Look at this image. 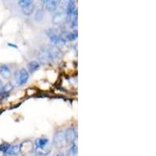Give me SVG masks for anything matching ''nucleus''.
I'll list each match as a JSON object with an SVG mask.
<instances>
[{
    "instance_id": "f257e3e1",
    "label": "nucleus",
    "mask_w": 156,
    "mask_h": 156,
    "mask_svg": "<svg viewBox=\"0 0 156 156\" xmlns=\"http://www.w3.org/2000/svg\"><path fill=\"white\" fill-rule=\"evenodd\" d=\"M35 145L39 154H48L51 151V149L48 147V140L44 137L37 138L35 140Z\"/></svg>"
},
{
    "instance_id": "f03ea898",
    "label": "nucleus",
    "mask_w": 156,
    "mask_h": 156,
    "mask_svg": "<svg viewBox=\"0 0 156 156\" xmlns=\"http://www.w3.org/2000/svg\"><path fill=\"white\" fill-rule=\"evenodd\" d=\"M46 33L51 42L54 43L55 45H62V44H65V40L63 37L54 29H48Z\"/></svg>"
},
{
    "instance_id": "7ed1b4c3",
    "label": "nucleus",
    "mask_w": 156,
    "mask_h": 156,
    "mask_svg": "<svg viewBox=\"0 0 156 156\" xmlns=\"http://www.w3.org/2000/svg\"><path fill=\"white\" fill-rule=\"evenodd\" d=\"M16 79L20 85H23V84L27 83L29 79V73L27 72V69L23 68V69L16 71Z\"/></svg>"
},
{
    "instance_id": "20e7f679",
    "label": "nucleus",
    "mask_w": 156,
    "mask_h": 156,
    "mask_svg": "<svg viewBox=\"0 0 156 156\" xmlns=\"http://www.w3.org/2000/svg\"><path fill=\"white\" fill-rule=\"evenodd\" d=\"M66 140L64 137V133L62 131H57L53 137V144L57 148H62L65 145Z\"/></svg>"
},
{
    "instance_id": "39448f33",
    "label": "nucleus",
    "mask_w": 156,
    "mask_h": 156,
    "mask_svg": "<svg viewBox=\"0 0 156 156\" xmlns=\"http://www.w3.org/2000/svg\"><path fill=\"white\" fill-rule=\"evenodd\" d=\"M20 152L23 154H30L34 150V144L30 140H24L20 144Z\"/></svg>"
},
{
    "instance_id": "423d86ee",
    "label": "nucleus",
    "mask_w": 156,
    "mask_h": 156,
    "mask_svg": "<svg viewBox=\"0 0 156 156\" xmlns=\"http://www.w3.org/2000/svg\"><path fill=\"white\" fill-rule=\"evenodd\" d=\"M64 137H65V140H66V143L73 144L75 139L76 138V132L74 128H67L64 133Z\"/></svg>"
},
{
    "instance_id": "0eeeda50",
    "label": "nucleus",
    "mask_w": 156,
    "mask_h": 156,
    "mask_svg": "<svg viewBox=\"0 0 156 156\" xmlns=\"http://www.w3.org/2000/svg\"><path fill=\"white\" fill-rule=\"evenodd\" d=\"M66 12H67V16L73 21V20L76 19V5L73 1H69L67 4V8H66Z\"/></svg>"
},
{
    "instance_id": "6e6552de",
    "label": "nucleus",
    "mask_w": 156,
    "mask_h": 156,
    "mask_svg": "<svg viewBox=\"0 0 156 156\" xmlns=\"http://www.w3.org/2000/svg\"><path fill=\"white\" fill-rule=\"evenodd\" d=\"M38 58L40 59V61H41V63L43 64L50 63V62L53 61L52 60V58H51V56L50 55L49 52H48L47 49H44L42 51H41L40 54L38 55Z\"/></svg>"
},
{
    "instance_id": "1a4fd4ad",
    "label": "nucleus",
    "mask_w": 156,
    "mask_h": 156,
    "mask_svg": "<svg viewBox=\"0 0 156 156\" xmlns=\"http://www.w3.org/2000/svg\"><path fill=\"white\" fill-rule=\"evenodd\" d=\"M42 2L44 5V8L49 12L55 11L58 5V1H54V0H45V1H42Z\"/></svg>"
},
{
    "instance_id": "9d476101",
    "label": "nucleus",
    "mask_w": 156,
    "mask_h": 156,
    "mask_svg": "<svg viewBox=\"0 0 156 156\" xmlns=\"http://www.w3.org/2000/svg\"><path fill=\"white\" fill-rule=\"evenodd\" d=\"M0 75L5 79H9L11 76V70L6 65L0 66Z\"/></svg>"
},
{
    "instance_id": "9b49d317",
    "label": "nucleus",
    "mask_w": 156,
    "mask_h": 156,
    "mask_svg": "<svg viewBox=\"0 0 156 156\" xmlns=\"http://www.w3.org/2000/svg\"><path fill=\"white\" fill-rule=\"evenodd\" d=\"M20 152V146L17 144H14V145H10V147L7 151V152L5 153V154L8 156H16V154H19Z\"/></svg>"
},
{
    "instance_id": "f8f14e48",
    "label": "nucleus",
    "mask_w": 156,
    "mask_h": 156,
    "mask_svg": "<svg viewBox=\"0 0 156 156\" xmlns=\"http://www.w3.org/2000/svg\"><path fill=\"white\" fill-rule=\"evenodd\" d=\"M27 67H28V70L30 73H34L35 71L40 68V64L37 62V61H31L27 64Z\"/></svg>"
},
{
    "instance_id": "ddd939ff",
    "label": "nucleus",
    "mask_w": 156,
    "mask_h": 156,
    "mask_svg": "<svg viewBox=\"0 0 156 156\" xmlns=\"http://www.w3.org/2000/svg\"><path fill=\"white\" fill-rule=\"evenodd\" d=\"M12 88H13V86L12 85V83H6L5 86L2 87V90H1V92H0V94H2V95L8 94L9 92H10L11 90H12Z\"/></svg>"
},
{
    "instance_id": "4468645a",
    "label": "nucleus",
    "mask_w": 156,
    "mask_h": 156,
    "mask_svg": "<svg viewBox=\"0 0 156 156\" xmlns=\"http://www.w3.org/2000/svg\"><path fill=\"white\" fill-rule=\"evenodd\" d=\"M34 3L30 4V5H27V6H26V7L22 8V11H23V14L27 15V16H30L32 12H34Z\"/></svg>"
},
{
    "instance_id": "2eb2a0df",
    "label": "nucleus",
    "mask_w": 156,
    "mask_h": 156,
    "mask_svg": "<svg viewBox=\"0 0 156 156\" xmlns=\"http://www.w3.org/2000/svg\"><path fill=\"white\" fill-rule=\"evenodd\" d=\"M44 10L42 9H39L36 11L35 16H34V19H35L36 21H41L44 17Z\"/></svg>"
},
{
    "instance_id": "dca6fc26",
    "label": "nucleus",
    "mask_w": 156,
    "mask_h": 156,
    "mask_svg": "<svg viewBox=\"0 0 156 156\" xmlns=\"http://www.w3.org/2000/svg\"><path fill=\"white\" fill-rule=\"evenodd\" d=\"M32 3H34V2L33 1H30V0H20V1L18 2V5L21 8L26 7V6H27V5H30Z\"/></svg>"
},
{
    "instance_id": "f3484780",
    "label": "nucleus",
    "mask_w": 156,
    "mask_h": 156,
    "mask_svg": "<svg viewBox=\"0 0 156 156\" xmlns=\"http://www.w3.org/2000/svg\"><path fill=\"white\" fill-rule=\"evenodd\" d=\"M9 147H10V144L4 142V143L0 144V151H2V152L5 153H5L7 152L8 150H9Z\"/></svg>"
},
{
    "instance_id": "a211bd4d",
    "label": "nucleus",
    "mask_w": 156,
    "mask_h": 156,
    "mask_svg": "<svg viewBox=\"0 0 156 156\" xmlns=\"http://www.w3.org/2000/svg\"><path fill=\"white\" fill-rule=\"evenodd\" d=\"M77 37V32H71L66 35V38L69 41H73L74 39H76Z\"/></svg>"
},
{
    "instance_id": "6ab92c4d",
    "label": "nucleus",
    "mask_w": 156,
    "mask_h": 156,
    "mask_svg": "<svg viewBox=\"0 0 156 156\" xmlns=\"http://www.w3.org/2000/svg\"><path fill=\"white\" fill-rule=\"evenodd\" d=\"M70 153L72 154H73V155H75V154H77V145H76L75 143H73V145H72V147H70Z\"/></svg>"
},
{
    "instance_id": "aec40b11",
    "label": "nucleus",
    "mask_w": 156,
    "mask_h": 156,
    "mask_svg": "<svg viewBox=\"0 0 156 156\" xmlns=\"http://www.w3.org/2000/svg\"><path fill=\"white\" fill-rule=\"evenodd\" d=\"M54 156H64V154L62 152H58L54 154Z\"/></svg>"
},
{
    "instance_id": "412c9836",
    "label": "nucleus",
    "mask_w": 156,
    "mask_h": 156,
    "mask_svg": "<svg viewBox=\"0 0 156 156\" xmlns=\"http://www.w3.org/2000/svg\"><path fill=\"white\" fill-rule=\"evenodd\" d=\"M2 87H3V84H2V80H0V92H1V90H2Z\"/></svg>"
},
{
    "instance_id": "4be33fe9",
    "label": "nucleus",
    "mask_w": 156,
    "mask_h": 156,
    "mask_svg": "<svg viewBox=\"0 0 156 156\" xmlns=\"http://www.w3.org/2000/svg\"><path fill=\"white\" fill-rule=\"evenodd\" d=\"M8 45H9V46H11V47H13V48H17V46H16V44H10V43H9V44H8Z\"/></svg>"
}]
</instances>
